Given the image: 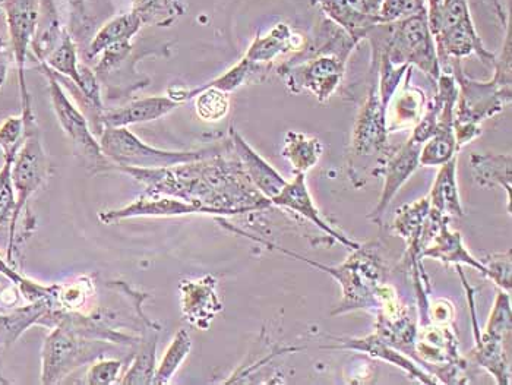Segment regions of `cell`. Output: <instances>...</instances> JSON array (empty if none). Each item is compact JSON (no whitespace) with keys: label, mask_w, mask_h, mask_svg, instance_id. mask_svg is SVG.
Segmentation results:
<instances>
[{"label":"cell","mask_w":512,"mask_h":385,"mask_svg":"<svg viewBox=\"0 0 512 385\" xmlns=\"http://www.w3.org/2000/svg\"><path fill=\"white\" fill-rule=\"evenodd\" d=\"M472 166L477 181L483 186L499 185L508 192L511 203V156L510 154H473Z\"/></svg>","instance_id":"4316f807"},{"label":"cell","mask_w":512,"mask_h":385,"mask_svg":"<svg viewBox=\"0 0 512 385\" xmlns=\"http://www.w3.org/2000/svg\"><path fill=\"white\" fill-rule=\"evenodd\" d=\"M347 2L360 14L378 18L379 9H381L384 0H347Z\"/></svg>","instance_id":"b9f144b4"},{"label":"cell","mask_w":512,"mask_h":385,"mask_svg":"<svg viewBox=\"0 0 512 385\" xmlns=\"http://www.w3.org/2000/svg\"><path fill=\"white\" fill-rule=\"evenodd\" d=\"M267 246H273L290 257L299 258L305 263L314 265L319 270L331 274L334 279L340 282L343 287V301L340 306L333 312V315L344 314V312L356 311V309H369L378 306V289L382 284V276H384V268H382L381 260L372 249L360 245L355 249V254L349 258L343 265L338 267H327L314 261L306 260L300 255L286 251L268 242L259 241Z\"/></svg>","instance_id":"7a4b0ae2"},{"label":"cell","mask_w":512,"mask_h":385,"mask_svg":"<svg viewBox=\"0 0 512 385\" xmlns=\"http://www.w3.org/2000/svg\"><path fill=\"white\" fill-rule=\"evenodd\" d=\"M312 3L318 2V0H311Z\"/></svg>","instance_id":"ee69618b"},{"label":"cell","mask_w":512,"mask_h":385,"mask_svg":"<svg viewBox=\"0 0 512 385\" xmlns=\"http://www.w3.org/2000/svg\"><path fill=\"white\" fill-rule=\"evenodd\" d=\"M324 153L322 142L303 132L289 131L284 138L281 154L289 160L296 173H306L321 159Z\"/></svg>","instance_id":"484cf974"},{"label":"cell","mask_w":512,"mask_h":385,"mask_svg":"<svg viewBox=\"0 0 512 385\" xmlns=\"http://www.w3.org/2000/svg\"><path fill=\"white\" fill-rule=\"evenodd\" d=\"M420 150H422V145L409 140L397 153L391 154L388 157L387 163L384 166V189H382L379 203L376 205L375 210L372 211L369 219L374 220L375 223L381 222L382 216L387 211L388 205L393 201L398 189L409 181L410 176L420 166Z\"/></svg>","instance_id":"9a60e30c"},{"label":"cell","mask_w":512,"mask_h":385,"mask_svg":"<svg viewBox=\"0 0 512 385\" xmlns=\"http://www.w3.org/2000/svg\"><path fill=\"white\" fill-rule=\"evenodd\" d=\"M267 71H270V65L255 63L243 58L242 61L233 66V68H230L229 71L224 72L221 77L208 82V84L202 85V88L213 87L229 94L237 90V88L242 87V85H245L246 82L254 80V77H258L262 72Z\"/></svg>","instance_id":"d6a6232c"},{"label":"cell","mask_w":512,"mask_h":385,"mask_svg":"<svg viewBox=\"0 0 512 385\" xmlns=\"http://www.w3.org/2000/svg\"><path fill=\"white\" fill-rule=\"evenodd\" d=\"M488 274L486 276L492 279L493 282L501 286L505 292L511 293V258L510 252L507 258L504 255H499L498 258H493L492 263L485 265Z\"/></svg>","instance_id":"60d3db41"},{"label":"cell","mask_w":512,"mask_h":385,"mask_svg":"<svg viewBox=\"0 0 512 385\" xmlns=\"http://www.w3.org/2000/svg\"><path fill=\"white\" fill-rule=\"evenodd\" d=\"M271 204L286 208V210L293 211V213L305 217L306 220L315 224L319 230L327 233L328 236H331V238H334L335 241L340 242V244L346 246V248L352 249V251H355V249L360 246L356 244L355 241H352V239L344 236L343 233L334 230L330 224L322 219L314 200H312L311 194H309L305 173H296L295 179H293L292 182H287V185L281 189L280 194L276 195V197L271 200Z\"/></svg>","instance_id":"5bb4252c"},{"label":"cell","mask_w":512,"mask_h":385,"mask_svg":"<svg viewBox=\"0 0 512 385\" xmlns=\"http://www.w3.org/2000/svg\"><path fill=\"white\" fill-rule=\"evenodd\" d=\"M103 343L79 336L66 321L56 318L41 350V383L58 384L79 366L100 358Z\"/></svg>","instance_id":"277c9868"},{"label":"cell","mask_w":512,"mask_h":385,"mask_svg":"<svg viewBox=\"0 0 512 385\" xmlns=\"http://www.w3.org/2000/svg\"><path fill=\"white\" fill-rule=\"evenodd\" d=\"M429 213H431L429 198H423V200L416 201V203L401 207L397 211V217H395V232L401 238L406 239L413 267H416L420 260L423 229H425Z\"/></svg>","instance_id":"44dd1931"},{"label":"cell","mask_w":512,"mask_h":385,"mask_svg":"<svg viewBox=\"0 0 512 385\" xmlns=\"http://www.w3.org/2000/svg\"><path fill=\"white\" fill-rule=\"evenodd\" d=\"M43 71L49 78L50 99H52L53 109L58 116L60 126L71 138L78 156L85 163L90 164V167H99L100 170L113 166L101 151L100 142L94 138L85 116L79 112L77 106L68 99L65 91L60 87L55 72L50 71L44 63Z\"/></svg>","instance_id":"ba28073f"},{"label":"cell","mask_w":512,"mask_h":385,"mask_svg":"<svg viewBox=\"0 0 512 385\" xmlns=\"http://www.w3.org/2000/svg\"><path fill=\"white\" fill-rule=\"evenodd\" d=\"M495 77L493 81L498 82L502 87H511L512 82V50H511V27L507 25V37L502 47L501 58H496L493 63Z\"/></svg>","instance_id":"ab89813d"},{"label":"cell","mask_w":512,"mask_h":385,"mask_svg":"<svg viewBox=\"0 0 512 385\" xmlns=\"http://www.w3.org/2000/svg\"><path fill=\"white\" fill-rule=\"evenodd\" d=\"M303 44L305 41L302 36L296 34L289 25L280 22L270 33L256 37L245 58L255 63L270 65L278 56L302 50Z\"/></svg>","instance_id":"ffe728a7"},{"label":"cell","mask_w":512,"mask_h":385,"mask_svg":"<svg viewBox=\"0 0 512 385\" xmlns=\"http://www.w3.org/2000/svg\"><path fill=\"white\" fill-rule=\"evenodd\" d=\"M47 68L52 69L55 74H62L77 85L78 91L82 90L81 74H79L77 43L72 39L71 34L65 30L58 46L47 56L43 62Z\"/></svg>","instance_id":"83f0119b"},{"label":"cell","mask_w":512,"mask_h":385,"mask_svg":"<svg viewBox=\"0 0 512 385\" xmlns=\"http://www.w3.org/2000/svg\"><path fill=\"white\" fill-rule=\"evenodd\" d=\"M316 5L321 6L322 11L328 15L335 25L346 31L350 39L359 43L360 40L366 39L369 31L379 24L376 17L360 14L356 9L349 5L347 0H318Z\"/></svg>","instance_id":"cb8c5ba5"},{"label":"cell","mask_w":512,"mask_h":385,"mask_svg":"<svg viewBox=\"0 0 512 385\" xmlns=\"http://www.w3.org/2000/svg\"><path fill=\"white\" fill-rule=\"evenodd\" d=\"M232 144L249 181L254 183L265 198L273 200L287 185L286 179L270 163L265 162L235 129H232Z\"/></svg>","instance_id":"e0dca14e"},{"label":"cell","mask_w":512,"mask_h":385,"mask_svg":"<svg viewBox=\"0 0 512 385\" xmlns=\"http://www.w3.org/2000/svg\"><path fill=\"white\" fill-rule=\"evenodd\" d=\"M448 219L450 217H444L436 226L435 232L432 233L431 239L426 242L420 251V260L422 258H434V260L442 261V263H453V264H467L470 267L476 268V270L482 271L483 274H488L485 264L477 261L469 254L463 245V239L458 232H451L448 229Z\"/></svg>","instance_id":"ac0fdd59"},{"label":"cell","mask_w":512,"mask_h":385,"mask_svg":"<svg viewBox=\"0 0 512 385\" xmlns=\"http://www.w3.org/2000/svg\"><path fill=\"white\" fill-rule=\"evenodd\" d=\"M142 22L139 20L134 12L129 14L119 15V17L112 18L107 21L103 27L97 31L96 36L88 44L87 58L93 59L103 53L107 47L112 44L119 43V41H129L137 36L138 31L141 30Z\"/></svg>","instance_id":"d4e9b609"},{"label":"cell","mask_w":512,"mask_h":385,"mask_svg":"<svg viewBox=\"0 0 512 385\" xmlns=\"http://www.w3.org/2000/svg\"><path fill=\"white\" fill-rule=\"evenodd\" d=\"M346 62L337 55H315L305 61L284 63L278 72L292 93L308 90L324 103L343 81Z\"/></svg>","instance_id":"8992f818"},{"label":"cell","mask_w":512,"mask_h":385,"mask_svg":"<svg viewBox=\"0 0 512 385\" xmlns=\"http://www.w3.org/2000/svg\"><path fill=\"white\" fill-rule=\"evenodd\" d=\"M186 214H218L232 216L230 211L220 208H205L188 201L175 198H158V200H141L119 208V210L100 211L99 220L104 224H115L122 220L137 219V217H178Z\"/></svg>","instance_id":"8fae6325"},{"label":"cell","mask_w":512,"mask_h":385,"mask_svg":"<svg viewBox=\"0 0 512 385\" xmlns=\"http://www.w3.org/2000/svg\"><path fill=\"white\" fill-rule=\"evenodd\" d=\"M511 330V298L510 293H498L493 305L491 317H489L488 325L482 334L485 336L495 337V339L505 340V336L510 334Z\"/></svg>","instance_id":"d590c367"},{"label":"cell","mask_w":512,"mask_h":385,"mask_svg":"<svg viewBox=\"0 0 512 385\" xmlns=\"http://www.w3.org/2000/svg\"><path fill=\"white\" fill-rule=\"evenodd\" d=\"M53 299H40L30 305L15 309L11 314L0 315V346H11L25 330L34 324H43L50 309H56Z\"/></svg>","instance_id":"7402d4cb"},{"label":"cell","mask_w":512,"mask_h":385,"mask_svg":"<svg viewBox=\"0 0 512 385\" xmlns=\"http://www.w3.org/2000/svg\"><path fill=\"white\" fill-rule=\"evenodd\" d=\"M426 11V0H384L379 9V24L404 20Z\"/></svg>","instance_id":"74e56055"},{"label":"cell","mask_w":512,"mask_h":385,"mask_svg":"<svg viewBox=\"0 0 512 385\" xmlns=\"http://www.w3.org/2000/svg\"><path fill=\"white\" fill-rule=\"evenodd\" d=\"M455 173H457V160L453 157L447 163L442 164L441 170L436 175L434 186H432L429 203H431L432 210L441 216H464Z\"/></svg>","instance_id":"603a6c76"},{"label":"cell","mask_w":512,"mask_h":385,"mask_svg":"<svg viewBox=\"0 0 512 385\" xmlns=\"http://www.w3.org/2000/svg\"><path fill=\"white\" fill-rule=\"evenodd\" d=\"M15 157H5L2 169H0V229L11 226L17 207L14 182H12V164Z\"/></svg>","instance_id":"e575fe53"},{"label":"cell","mask_w":512,"mask_h":385,"mask_svg":"<svg viewBox=\"0 0 512 385\" xmlns=\"http://www.w3.org/2000/svg\"><path fill=\"white\" fill-rule=\"evenodd\" d=\"M6 20L11 34L12 50L20 68V84L22 94V118L25 123L34 121L30 96L25 85L24 66L28 47L36 34L39 24L40 0H5Z\"/></svg>","instance_id":"9c48e42d"},{"label":"cell","mask_w":512,"mask_h":385,"mask_svg":"<svg viewBox=\"0 0 512 385\" xmlns=\"http://www.w3.org/2000/svg\"><path fill=\"white\" fill-rule=\"evenodd\" d=\"M156 346L157 333L154 336H148L139 347L134 362L129 366L128 372L123 375L120 384L126 385H148L153 384L154 374H156Z\"/></svg>","instance_id":"4dcf8cb0"},{"label":"cell","mask_w":512,"mask_h":385,"mask_svg":"<svg viewBox=\"0 0 512 385\" xmlns=\"http://www.w3.org/2000/svg\"><path fill=\"white\" fill-rule=\"evenodd\" d=\"M191 347L192 342L188 331L179 330L173 342L167 347L166 353H164L163 359H161L160 365L156 369L153 384H169L172 378L175 377L176 372L179 371L180 366L185 362V359L188 358Z\"/></svg>","instance_id":"1f68e13d"},{"label":"cell","mask_w":512,"mask_h":385,"mask_svg":"<svg viewBox=\"0 0 512 385\" xmlns=\"http://www.w3.org/2000/svg\"><path fill=\"white\" fill-rule=\"evenodd\" d=\"M27 131L22 116H11L0 125V148L5 157H17L21 145L24 144Z\"/></svg>","instance_id":"8d00e7d4"},{"label":"cell","mask_w":512,"mask_h":385,"mask_svg":"<svg viewBox=\"0 0 512 385\" xmlns=\"http://www.w3.org/2000/svg\"><path fill=\"white\" fill-rule=\"evenodd\" d=\"M453 72L458 88L455 125L480 126V122L499 115L505 103L511 102V87H502L493 80H472L464 74L460 61H455Z\"/></svg>","instance_id":"5b68a950"},{"label":"cell","mask_w":512,"mask_h":385,"mask_svg":"<svg viewBox=\"0 0 512 385\" xmlns=\"http://www.w3.org/2000/svg\"><path fill=\"white\" fill-rule=\"evenodd\" d=\"M104 156L116 167L158 170L182 164L201 162L220 154V147L202 148L197 151H167L151 147L139 140L128 128H104L100 135Z\"/></svg>","instance_id":"3957f363"},{"label":"cell","mask_w":512,"mask_h":385,"mask_svg":"<svg viewBox=\"0 0 512 385\" xmlns=\"http://www.w3.org/2000/svg\"><path fill=\"white\" fill-rule=\"evenodd\" d=\"M122 368V361L100 359L99 362H94L93 366L88 369L87 383L90 385H110L116 383Z\"/></svg>","instance_id":"f35d334b"},{"label":"cell","mask_w":512,"mask_h":385,"mask_svg":"<svg viewBox=\"0 0 512 385\" xmlns=\"http://www.w3.org/2000/svg\"><path fill=\"white\" fill-rule=\"evenodd\" d=\"M180 304L186 320L199 330H208L223 309L217 295V280L205 276L198 280L180 282Z\"/></svg>","instance_id":"7c38bea8"},{"label":"cell","mask_w":512,"mask_h":385,"mask_svg":"<svg viewBox=\"0 0 512 385\" xmlns=\"http://www.w3.org/2000/svg\"><path fill=\"white\" fill-rule=\"evenodd\" d=\"M387 109L379 99L376 82H372L368 97L360 110L352 135V150L357 157L382 154L387 148Z\"/></svg>","instance_id":"30bf717a"},{"label":"cell","mask_w":512,"mask_h":385,"mask_svg":"<svg viewBox=\"0 0 512 385\" xmlns=\"http://www.w3.org/2000/svg\"><path fill=\"white\" fill-rule=\"evenodd\" d=\"M423 107H425V96L417 88L406 85L400 99L395 103L394 123L388 126V131H394L395 128H403L413 122H419L422 118Z\"/></svg>","instance_id":"836d02e7"},{"label":"cell","mask_w":512,"mask_h":385,"mask_svg":"<svg viewBox=\"0 0 512 385\" xmlns=\"http://www.w3.org/2000/svg\"><path fill=\"white\" fill-rule=\"evenodd\" d=\"M436 53H438L439 65L450 66L451 61H461L467 56L476 53L480 61L485 65L493 66L496 56L486 49L472 17L454 25L450 30L445 31L441 36L435 37Z\"/></svg>","instance_id":"4fadbf2b"},{"label":"cell","mask_w":512,"mask_h":385,"mask_svg":"<svg viewBox=\"0 0 512 385\" xmlns=\"http://www.w3.org/2000/svg\"><path fill=\"white\" fill-rule=\"evenodd\" d=\"M179 104L170 97H148L118 109L103 110L101 128H128L137 123L157 121L178 109Z\"/></svg>","instance_id":"2e32d148"},{"label":"cell","mask_w":512,"mask_h":385,"mask_svg":"<svg viewBox=\"0 0 512 385\" xmlns=\"http://www.w3.org/2000/svg\"><path fill=\"white\" fill-rule=\"evenodd\" d=\"M3 2H5V0H0V5H2Z\"/></svg>","instance_id":"f6af8a7d"},{"label":"cell","mask_w":512,"mask_h":385,"mask_svg":"<svg viewBox=\"0 0 512 385\" xmlns=\"http://www.w3.org/2000/svg\"><path fill=\"white\" fill-rule=\"evenodd\" d=\"M47 176H49V163L37 134V128H34L27 131L24 144L21 145L12 164V182H14L17 207L9 226L8 248L14 242L22 211L27 208L28 200L43 186Z\"/></svg>","instance_id":"52a82bcc"},{"label":"cell","mask_w":512,"mask_h":385,"mask_svg":"<svg viewBox=\"0 0 512 385\" xmlns=\"http://www.w3.org/2000/svg\"><path fill=\"white\" fill-rule=\"evenodd\" d=\"M69 8H71V36L77 41H84L93 33L96 28L100 15L97 9L104 12H112V6L101 5V0H68Z\"/></svg>","instance_id":"f546056e"},{"label":"cell","mask_w":512,"mask_h":385,"mask_svg":"<svg viewBox=\"0 0 512 385\" xmlns=\"http://www.w3.org/2000/svg\"><path fill=\"white\" fill-rule=\"evenodd\" d=\"M132 12L142 25L169 27L185 12L180 0H134Z\"/></svg>","instance_id":"f1b7e54d"},{"label":"cell","mask_w":512,"mask_h":385,"mask_svg":"<svg viewBox=\"0 0 512 385\" xmlns=\"http://www.w3.org/2000/svg\"><path fill=\"white\" fill-rule=\"evenodd\" d=\"M366 39L374 47V56L385 53L394 65H416L434 81L441 75L428 11L390 24L375 25Z\"/></svg>","instance_id":"6da1fadb"},{"label":"cell","mask_w":512,"mask_h":385,"mask_svg":"<svg viewBox=\"0 0 512 385\" xmlns=\"http://www.w3.org/2000/svg\"><path fill=\"white\" fill-rule=\"evenodd\" d=\"M341 345L328 346L327 349L333 350H356V352L368 353L372 358L381 359V361L390 362L391 365L398 366V368L406 371L412 378H416L419 383L434 385L438 384L431 374H426L425 371L419 368L412 359L404 356L403 353L398 352L395 347L385 343L378 334H371L365 339H347L341 340Z\"/></svg>","instance_id":"d6986e66"},{"label":"cell","mask_w":512,"mask_h":385,"mask_svg":"<svg viewBox=\"0 0 512 385\" xmlns=\"http://www.w3.org/2000/svg\"><path fill=\"white\" fill-rule=\"evenodd\" d=\"M6 71H8V69H6L5 63H0V87L5 84Z\"/></svg>","instance_id":"7bdbcfd3"}]
</instances>
